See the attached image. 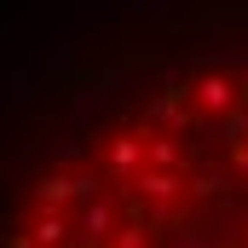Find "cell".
Returning a JSON list of instances; mask_svg holds the SVG:
<instances>
[{
  "label": "cell",
  "instance_id": "6da1fadb",
  "mask_svg": "<svg viewBox=\"0 0 248 248\" xmlns=\"http://www.w3.org/2000/svg\"><path fill=\"white\" fill-rule=\"evenodd\" d=\"M0 248H248V0H179L46 63L0 133Z\"/></svg>",
  "mask_w": 248,
  "mask_h": 248
}]
</instances>
